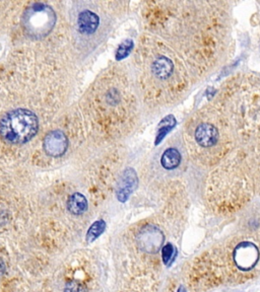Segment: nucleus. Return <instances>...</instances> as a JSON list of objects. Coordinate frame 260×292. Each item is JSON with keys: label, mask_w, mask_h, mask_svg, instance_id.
I'll use <instances>...</instances> for the list:
<instances>
[{"label": "nucleus", "mask_w": 260, "mask_h": 292, "mask_svg": "<svg viewBox=\"0 0 260 292\" xmlns=\"http://www.w3.org/2000/svg\"><path fill=\"white\" fill-rule=\"evenodd\" d=\"M55 21V12L44 3L33 4L24 14V26L33 37L47 35L54 27Z\"/></svg>", "instance_id": "nucleus-3"}, {"label": "nucleus", "mask_w": 260, "mask_h": 292, "mask_svg": "<svg viewBox=\"0 0 260 292\" xmlns=\"http://www.w3.org/2000/svg\"><path fill=\"white\" fill-rule=\"evenodd\" d=\"M44 150L51 157H61L67 149V138L60 130L49 132L44 139Z\"/></svg>", "instance_id": "nucleus-4"}, {"label": "nucleus", "mask_w": 260, "mask_h": 292, "mask_svg": "<svg viewBox=\"0 0 260 292\" xmlns=\"http://www.w3.org/2000/svg\"><path fill=\"white\" fill-rule=\"evenodd\" d=\"M162 260L163 263L165 264V266L170 267L177 257V249L174 247L171 243L166 244L163 248H162Z\"/></svg>", "instance_id": "nucleus-12"}, {"label": "nucleus", "mask_w": 260, "mask_h": 292, "mask_svg": "<svg viewBox=\"0 0 260 292\" xmlns=\"http://www.w3.org/2000/svg\"><path fill=\"white\" fill-rule=\"evenodd\" d=\"M67 210L73 215H82L87 210V198L81 193H73L67 200Z\"/></svg>", "instance_id": "nucleus-9"}, {"label": "nucleus", "mask_w": 260, "mask_h": 292, "mask_svg": "<svg viewBox=\"0 0 260 292\" xmlns=\"http://www.w3.org/2000/svg\"><path fill=\"white\" fill-rule=\"evenodd\" d=\"M64 292H87V288L84 283L72 280L66 283Z\"/></svg>", "instance_id": "nucleus-14"}, {"label": "nucleus", "mask_w": 260, "mask_h": 292, "mask_svg": "<svg viewBox=\"0 0 260 292\" xmlns=\"http://www.w3.org/2000/svg\"><path fill=\"white\" fill-rule=\"evenodd\" d=\"M177 292H187L186 291V288L183 286V285H181V286H179V288H178V290Z\"/></svg>", "instance_id": "nucleus-15"}, {"label": "nucleus", "mask_w": 260, "mask_h": 292, "mask_svg": "<svg viewBox=\"0 0 260 292\" xmlns=\"http://www.w3.org/2000/svg\"><path fill=\"white\" fill-rule=\"evenodd\" d=\"M134 49V42L132 40H125L121 43L116 51V59L122 60L129 56L130 53Z\"/></svg>", "instance_id": "nucleus-13"}, {"label": "nucleus", "mask_w": 260, "mask_h": 292, "mask_svg": "<svg viewBox=\"0 0 260 292\" xmlns=\"http://www.w3.org/2000/svg\"><path fill=\"white\" fill-rule=\"evenodd\" d=\"M175 126H176V119H175L173 115H169V116L165 117L161 121L159 128H158V134L156 137L155 144L158 145L165 138V136L173 129Z\"/></svg>", "instance_id": "nucleus-11"}, {"label": "nucleus", "mask_w": 260, "mask_h": 292, "mask_svg": "<svg viewBox=\"0 0 260 292\" xmlns=\"http://www.w3.org/2000/svg\"><path fill=\"white\" fill-rule=\"evenodd\" d=\"M100 25V17L92 11L86 9L83 10L78 18V28L81 34L91 35L94 34Z\"/></svg>", "instance_id": "nucleus-6"}, {"label": "nucleus", "mask_w": 260, "mask_h": 292, "mask_svg": "<svg viewBox=\"0 0 260 292\" xmlns=\"http://www.w3.org/2000/svg\"><path fill=\"white\" fill-rule=\"evenodd\" d=\"M106 227H107V224H106L105 220L99 219V220L95 221V222L89 226V228L87 229V236H86L87 243L91 244V243H94L96 240H98V239L104 233V231L106 230Z\"/></svg>", "instance_id": "nucleus-10"}, {"label": "nucleus", "mask_w": 260, "mask_h": 292, "mask_svg": "<svg viewBox=\"0 0 260 292\" xmlns=\"http://www.w3.org/2000/svg\"><path fill=\"white\" fill-rule=\"evenodd\" d=\"M227 257V268L232 275L238 278L253 275L260 264V247L253 241L242 239L236 244H231Z\"/></svg>", "instance_id": "nucleus-2"}, {"label": "nucleus", "mask_w": 260, "mask_h": 292, "mask_svg": "<svg viewBox=\"0 0 260 292\" xmlns=\"http://www.w3.org/2000/svg\"><path fill=\"white\" fill-rule=\"evenodd\" d=\"M37 116L29 110L17 109L8 112L0 120L1 137L12 144L30 141L38 132Z\"/></svg>", "instance_id": "nucleus-1"}, {"label": "nucleus", "mask_w": 260, "mask_h": 292, "mask_svg": "<svg viewBox=\"0 0 260 292\" xmlns=\"http://www.w3.org/2000/svg\"><path fill=\"white\" fill-rule=\"evenodd\" d=\"M142 245L144 247H147L151 251L157 250L160 249V247L163 244L164 236L161 232V230L157 227H146L142 230Z\"/></svg>", "instance_id": "nucleus-7"}, {"label": "nucleus", "mask_w": 260, "mask_h": 292, "mask_svg": "<svg viewBox=\"0 0 260 292\" xmlns=\"http://www.w3.org/2000/svg\"><path fill=\"white\" fill-rule=\"evenodd\" d=\"M137 186V177L136 172L132 168H127L120 180L118 191H117V199L124 203L129 199L130 195L134 191Z\"/></svg>", "instance_id": "nucleus-5"}, {"label": "nucleus", "mask_w": 260, "mask_h": 292, "mask_svg": "<svg viewBox=\"0 0 260 292\" xmlns=\"http://www.w3.org/2000/svg\"><path fill=\"white\" fill-rule=\"evenodd\" d=\"M181 162H182L181 152L175 147L167 148L161 158V165L167 170H173L175 168H177L181 164Z\"/></svg>", "instance_id": "nucleus-8"}]
</instances>
